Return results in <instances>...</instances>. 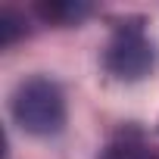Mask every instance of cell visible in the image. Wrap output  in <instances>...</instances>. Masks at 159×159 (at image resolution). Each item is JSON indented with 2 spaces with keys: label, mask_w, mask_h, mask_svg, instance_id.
I'll return each instance as SVG.
<instances>
[{
  "label": "cell",
  "mask_w": 159,
  "mask_h": 159,
  "mask_svg": "<svg viewBox=\"0 0 159 159\" xmlns=\"http://www.w3.org/2000/svg\"><path fill=\"white\" fill-rule=\"evenodd\" d=\"M10 109H13L16 125L38 137L59 134L66 125V97L56 81L41 78V75L19 81V88L13 91Z\"/></svg>",
  "instance_id": "6da1fadb"
},
{
  "label": "cell",
  "mask_w": 159,
  "mask_h": 159,
  "mask_svg": "<svg viewBox=\"0 0 159 159\" xmlns=\"http://www.w3.org/2000/svg\"><path fill=\"white\" fill-rule=\"evenodd\" d=\"M103 69L119 81H140L156 69V47L140 25H122L103 50Z\"/></svg>",
  "instance_id": "7a4b0ae2"
},
{
  "label": "cell",
  "mask_w": 159,
  "mask_h": 159,
  "mask_svg": "<svg viewBox=\"0 0 159 159\" xmlns=\"http://www.w3.org/2000/svg\"><path fill=\"white\" fill-rule=\"evenodd\" d=\"M100 159H159V156L137 131H122L119 137H112L106 143Z\"/></svg>",
  "instance_id": "3957f363"
},
{
  "label": "cell",
  "mask_w": 159,
  "mask_h": 159,
  "mask_svg": "<svg viewBox=\"0 0 159 159\" xmlns=\"http://www.w3.org/2000/svg\"><path fill=\"white\" fill-rule=\"evenodd\" d=\"M88 13H91L88 3H44L41 7V16L44 19H56V22H78Z\"/></svg>",
  "instance_id": "277c9868"
},
{
  "label": "cell",
  "mask_w": 159,
  "mask_h": 159,
  "mask_svg": "<svg viewBox=\"0 0 159 159\" xmlns=\"http://www.w3.org/2000/svg\"><path fill=\"white\" fill-rule=\"evenodd\" d=\"M25 25H22V16L13 13V10H3L0 13V44H13L16 34H22Z\"/></svg>",
  "instance_id": "5b68a950"
}]
</instances>
